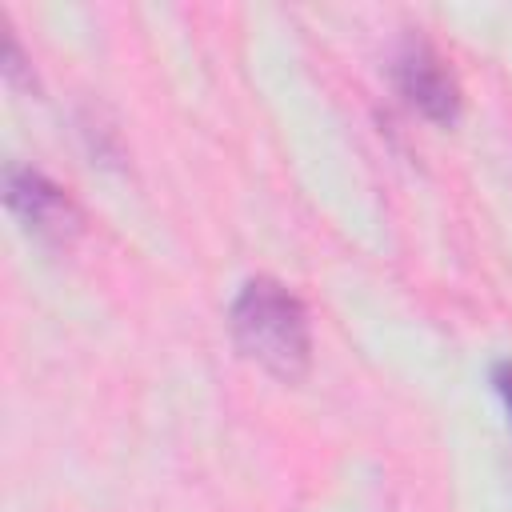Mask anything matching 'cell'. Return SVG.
<instances>
[{
    "instance_id": "obj_1",
    "label": "cell",
    "mask_w": 512,
    "mask_h": 512,
    "mask_svg": "<svg viewBox=\"0 0 512 512\" xmlns=\"http://www.w3.org/2000/svg\"><path fill=\"white\" fill-rule=\"evenodd\" d=\"M232 336L248 360L280 380H296L312 360V328L304 304L272 276H256L232 304Z\"/></svg>"
},
{
    "instance_id": "obj_2",
    "label": "cell",
    "mask_w": 512,
    "mask_h": 512,
    "mask_svg": "<svg viewBox=\"0 0 512 512\" xmlns=\"http://www.w3.org/2000/svg\"><path fill=\"white\" fill-rule=\"evenodd\" d=\"M4 200H8V212L24 224V232L36 236L40 244L68 248L84 228L76 200L36 168H8Z\"/></svg>"
},
{
    "instance_id": "obj_3",
    "label": "cell",
    "mask_w": 512,
    "mask_h": 512,
    "mask_svg": "<svg viewBox=\"0 0 512 512\" xmlns=\"http://www.w3.org/2000/svg\"><path fill=\"white\" fill-rule=\"evenodd\" d=\"M396 84H400L404 100L412 108H420L428 120L452 124L460 116V84H456L452 68L444 64V56L428 40H420V36L404 40V48L396 56Z\"/></svg>"
},
{
    "instance_id": "obj_4",
    "label": "cell",
    "mask_w": 512,
    "mask_h": 512,
    "mask_svg": "<svg viewBox=\"0 0 512 512\" xmlns=\"http://www.w3.org/2000/svg\"><path fill=\"white\" fill-rule=\"evenodd\" d=\"M492 384H496V392L504 396V404H508V416H512V364H508V360L492 368Z\"/></svg>"
}]
</instances>
